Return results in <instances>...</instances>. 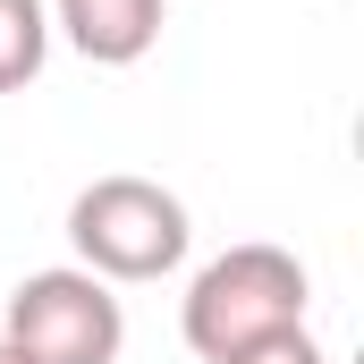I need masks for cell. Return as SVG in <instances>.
Here are the masks:
<instances>
[{
	"label": "cell",
	"instance_id": "1",
	"mask_svg": "<svg viewBox=\"0 0 364 364\" xmlns=\"http://www.w3.org/2000/svg\"><path fill=\"white\" fill-rule=\"evenodd\" d=\"M305 305H314V279L288 246H229L186 279L178 331L203 364H220L237 348H255V339H272V331H296Z\"/></svg>",
	"mask_w": 364,
	"mask_h": 364
},
{
	"label": "cell",
	"instance_id": "2",
	"mask_svg": "<svg viewBox=\"0 0 364 364\" xmlns=\"http://www.w3.org/2000/svg\"><path fill=\"white\" fill-rule=\"evenodd\" d=\"M68 246H77V272L110 279V288H136V279H170L186 263L195 220L161 178L110 170L68 203Z\"/></svg>",
	"mask_w": 364,
	"mask_h": 364
},
{
	"label": "cell",
	"instance_id": "3",
	"mask_svg": "<svg viewBox=\"0 0 364 364\" xmlns=\"http://www.w3.org/2000/svg\"><path fill=\"white\" fill-rule=\"evenodd\" d=\"M0 339H9L26 364H119L127 314H119L110 279L77 272V263H51V272H26L17 288H9Z\"/></svg>",
	"mask_w": 364,
	"mask_h": 364
},
{
	"label": "cell",
	"instance_id": "4",
	"mask_svg": "<svg viewBox=\"0 0 364 364\" xmlns=\"http://www.w3.org/2000/svg\"><path fill=\"white\" fill-rule=\"evenodd\" d=\"M43 9H51V34H68L93 68H136L170 17V0H43Z\"/></svg>",
	"mask_w": 364,
	"mask_h": 364
},
{
	"label": "cell",
	"instance_id": "5",
	"mask_svg": "<svg viewBox=\"0 0 364 364\" xmlns=\"http://www.w3.org/2000/svg\"><path fill=\"white\" fill-rule=\"evenodd\" d=\"M51 60V9L43 0H0V93H26Z\"/></svg>",
	"mask_w": 364,
	"mask_h": 364
},
{
	"label": "cell",
	"instance_id": "6",
	"mask_svg": "<svg viewBox=\"0 0 364 364\" xmlns=\"http://www.w3.org/2000/svg\"><path fill=\"white\" fill-rule=\"evenodd\" d=\"M220 364H331V356H322V339L296 322V331H272V339H255V348H237V356H220Z\"/></svg>",
	"mask_w": 364,
	"mask_h": 364
},
{
	"label": "cell",
	"instance_id": "7",
	"mask_svg": "<svg viewBox=\"0 0 364 364\" xmlns=\"http://www.w3.org/2000/svg\"><path fill=\"white\" fill-rule=\"evenodd\" d=\"M0 364H26V356H17V348H9V339H0Z\"/></svg>",
	"mask_w": 364,
	"mask_h": 364
}]
</instances>
